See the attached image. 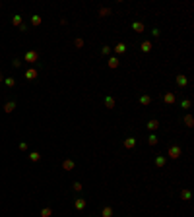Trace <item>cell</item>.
<instances>
[{
	"label": "cell",
	"mask_w": 194,
	"mask_h": 217,
	"mask_svg": "<svg viewBox=\"0 0 194 217\" xmlns=\"http://www.w3.org/2000/svg\"><path fill=\"white\" fill-rule=\"evenodd\" d=\"M23 58H25V62H29V64H35V62L39 60V52H37V51H27V52H25V56H23Z\"/></svg>",
	"instance_id": "6da1fadb"
},
{
	"label": "cell",
	"mask_w": 194,
	"mask_h": 217,
	"mask_svg": "<svg viewBox=\"0 0 194 217\" xmlns=\"http://www.w3.org/2000/svg\"><path fill=\"white\" fill-rule=\"evenodd\" d=\"M181 153H182V149L179 146H171L169 147V151H167V155L171 157V159H177V157H181Z\"/></svg>",
	"instance_id": "7a4b0ae2"
},
{
	"label": "cell",
	"mask_w": 194,
	"mask_h": 217,
	"mask_svg": "<svg viewBox=\"0 0 194 217\" xmlns=\"http://www.w3.org/2000/svg\"><path fill=\"white\" fill-rule=\"evenodd\" d=\"M165 163H167V157H165V155H157V157H155V167L161 169V167H165Z\"/></svg>",
	"instance_id": "3957f363"
},
{
	"label": "cell",
	"mask_w": 194,
	"mask_h": 217,
	"mask_svg": "<svg viewBox=\"0 0 194 217\" xmlns=\"http://www.w3.org/2000/svg\"><path fill=\"white\" fill-rule=\"evenodd\" d=\"M132 29H134L136 33H144V29H146V27H144L142 21H132Z\"/></svg>",
	"instance_id": "277c9868"
},
{
	"label": "cell",
	"mask_w": 194,
	"mask_h": 217,
	"mask_svg": "<svg viewBox=\"0 0 194 217\" xmlns=\"http://www.w3.org/2000/svg\"><path fill=\"white\" fill-rule=\"evenodd\" d=\"M74 207H76L78 211H82L85 207V200L84 198H78V200H74Z\"/></svg>",
	"instance_id": "5b68a950"
},
{
	"label": "cell",
	"mask_w": 194,
	"mask_h": 217,
	"mask_svg": "<svg viewBox=\"0 0 194 217\" xmlns=\"http://www.w3.org/2000/svg\"><path fill=\"white\" fill-rule=\"evenodd\" d=\"M124 147H126V149L136 147V138H132V136H130V138H126V140H124Z\"/></svg>",
	"instance_id": "8992f818"
},
{
	"label": "cell",
	"mask_w": 194,
	"mask_h": 217,
	"mask_svg": "<svg viewBox=\"0 0 194 217\" xmlns=\"http://www.w3.org/2000/svg\"><path fill=\"white\" fill-rule=\"evenodd\" d=\"M74 167H76V163H74L72 159H66L64 163H62V169H64V171H72Z\"/></svg>",
	"instance_id": "52a82bcc"
},
{
	"label": "cell",
	"mask_w": 194,
	"mask_h": 217,
	"mask_svg": "<svg viewBox=\"0 0 194 217\" xmlns=\"http://www.w3.org/2000/svg\"><path fill=\"white\" fill-rule=\"evenodd\" d=\"M163 101L167 103V105H173V103H175V93H171V91L165 93V95H163Z\"/></svg>",
	"instance_id": "ba28073f"
},
{
	"label": "cell",
	"mask_w": 194,
	"mask_h": 217,
	"mask_svg": "<svg viewBox=\"0 0 194 217\" xmlns=\"http://www.w3.org/2000/svg\"><path fill=\"white\" fill-rule=\"evenodd\" d=\"M157 128H159V122L155 120V118H151V120L148 122V130L149 132H153V130H157Z\"/></svg>",
	"instance_id": "9c48e42d"
},
{
	"label": "cell",
	"mask_w": 194,
	"mask_h": 217,
	"mask_svg": "<svg viewBox=\"0 0 194 217\" xmlns=\"http://www.w3.org/2000/svg\"><path fill=\"white\" fill-rule=\"evenodd\" d=\"M140 49H142V52H149L151 51V41H142Z\"/></svg>",
	"instance_id": "30bf717a"
},
{
	"label": "cell",
	"mask_w": 194,
	"mask_h": 217,
	"mask_svg": "<svg viewBox=\"0 0 194 217\" xmlns=\"http://www.w3.org/2000/svg\"><path fill=\"white\" fill-rule=\"evenodd\" d=\"M25 78H27V80H35V78H37V70H35V68L25 70Z\"/></svg>",
	"instance_id": "8fae6325"
},
{
	"label": "cell",
	"mask_w": 194,
	"mask_h": 217,
	"mask_svg": "<svg viewBox=\"0 0 194 217\" xmlns=\"http://www.w3.org/2000/svg\"><path fill=\"white\" fill-rule=\"evenodd\" d=\"M115 52L116 54H124V52H126V45H124V43H118V45L115 47Z\"/></svg>",
	"instance_id": "7c38bea8"
},
{
	"label": "cell",
	"mask_w": 194,
	"mask_h": 217,
	"mask_svg": "<svg viewBox=\"0 0 194 217\" xmlns=\"http://www.w3.org/2000/svg\"><path fill=\"white\" fill-rule=\"evenodd\" d=\"M188 83V80H186V76H177V85H181V87H184V85H186Z\"/></svg>",
	"instance_id": "4fadbf2b"
},
{
	"label": "cell",
	"mask_w": 194,
	"mask_h": 217,
	"mask_svg": "<svg viewBox=\"0 0 194 217\" xmlns=\"http://www.w3.org/2000/svg\"><path fill=\"white\" fill-rule=\"evenodd\" d=\"M101 215H103V217H113V207L105 205L103 209H101Z\"/></svg>",
	"instance_id": "5bb4252c"
},
{
	"label": "cell",
	"mask_w": 194,
	"mask_h": 217,
	"mask_svg": "<svg viewBox=\"0 0 194 217\" xmlns=\"http://www.w3.org/2000/svg\"><path fill=\"white\" fill-rule=\"evenodd\" d=\"M157 141H159V138H157L155 134H149L148 136V144H149V146H157Z\"/></svg>",
	"instance_id": "9a60e30c"
},
{
	"label": "cell",
	"mask_w": 194,
	"mask_h": 217,
	"mask_svg": "<svg viewBox=\"0 0 194 217\" xmlns=\"http://www.w3.org/2000/svg\"><path fill=\"white\" fill-rule=\"evenodd\" d=\"M149 103H151V97H149V95H142V97H140V105H144V107H148Z\"/></svg>",
	"instance_id": "2e32d148"
},
{
	"label": "cell",
	"mask_w": 194,
	"mask_h": 217,
	"mask_svg": "<svg viewBox=\"0 0 194 217\" xmlns=\"http://www.w3.org/2000/svg\"><path fill=\"white\" fill-rule=\"evenodd\" d=\"M105 107L107 108H115V99H113V97H105Z\"/></svg>",
	"instance_id": "e0dca14e"
},
{
	"label": "cell",
	"mask_w": 194,
	"mask_h": 217,
	"mask_svg": "<svg viewBox=\"0 0 194 217\" xmlns=\"http://www.w3.org/2000/svg\"><path fill=\"white\" fill-rule=\"evenodd\" d=\"M14 108H16V103L14 101H8L6 105H4V111H6V113H12Z\"/></svg>",
	"instance_id": "ac0fdd59"
},
{
	"label": "cell",
	"mask_w": 194,
	"mask_h": 217,
	"mask_svg": "<svg viewBox=\"0 0 194 217\" xmlns=\"http://www.w3.org/2000/svg\"><path fill=\"white\" fill-rule=\"evenodd\" d=\"M51 215H52L51 207H43V209H41V217H51Z\"/></svg>",
	"instance_id": "d6986e66"
},
{
	"label": "cell",
	"mask_w": 194,
	"mask_h": 217,
	"mask_svg": "<svg viewBox=\"0 0 194 217\" xmlns=\"http://www.w3.org/2000/svg\"><path fill=\"white\" fill-rule=\"evenodd\" d=\"M31 23H33V25H41V23H43V18H41V16H33Z\"/></svg>",
	"instance_id": "ffe728a7"
},
{
	"label": "cell",
	"mask_w": 194,
	"mask_h": 217,
	"mask_svg": "<svg viewBox=\"0 0 194 217\" xmlns=\"http://www.w3.org/2000/svg\"><path fill=\"white\" fill-rule=\"evenodd\" d=\"M109 66H111V68H118V58H116V56L109 58Z\"/></svg>",
	"instance_id": "44dd1931"
},
{
	"label": "cell",
	"mask_w": 194,
	"mask_h": 217,
	"mask_svg": "<svg viewBox=\"0 0 194 217\" xmlns=\"http://www.w3.org/2000/svg\"><path fill=\"white\" fill-rule=\"evenodd\" d=\"M2 82L6 83L8 87H14V85H16V80H14V78H6V80H2Z\"/></svg>",
	"instance_id": "7402d4cb"
},
{
	"label": "cell",
	"mask_w": 194,
	"mask_h": 217,
	"mask_svg": "<svg viewBox=\"0 0 194 217\" xmlns=\"http://www.w3.org/2000/svg\"><path fill=\"white\" fill-rule=\"evenodd\" d=\"M29 159H31V161H35V163H37V161L41 159V155H39L37 151H31V153H29Z\"/></svg>",
	"instance_id": "603a6c76"
},
{
	"label": "cell",
	"mask_w": 194,
	"mask_h": 217,
	"mask_svg": "<svg viewBox=\"0 0 194 217\" xmlns=\"http://www.w3.org/2000/svg\"><path fill=\"white\" fill-rule=\"evenodd\" d=\"M12 23H14V25H21V16H14V18H12Z\"/></svg>",
	"instance_id": "cb8c5ba5"
},
{
	"label": "cell",
	"mask_w": 194,
	"mask_h": 217,
	"mask_svg": "<svg viewBox=\"0 0 194 217\" xmlns=\"http://www.w3.org/2000/svg\"><path fill=\"white\" fill-rule=\"evenodd\" d=\"M184 122H186V126L190 128V126H192V122H194V118H192L190 115H188V116H184Z\"/></svg>",
	"instance_id": "d4e9b609"
},
{
	"label": "cell",
	"mask_w": 194,
	"mask_h": 217,
	"mask_svg": "<svg viewBox=\"0 0 194 217\" xmlns=\"http://www.w3.org/2000/svg\"><path fill=\"white\" fill-rule=\"evenodd\" d=\"M181 198H182V200H190V192H188V190H182V192H181Z\"/></svg>",
	"instance_id": "484cf974"
},
{
	"label": "cell",
	"mask_w": 194,
	"mask_h": 217,
	"mask_svg": "<svg viewBox=\"0 0 194 217\" xmlns=\"http://www.w3.org/2000/svg\"><path fill=\"white\" fill-rule=\"evenodd\" d=\"M190 105H192V103L188 101V99H184V101L181 103V108H190Z\"/></svg>",
	"instance_id": "4316f807"
},
{
	"label": "cell",
	"mask_w": 194,
	"mask_h": 217,
	"mask_svg": "<svg viewBox=\"0 0 194 217\" xmlns=\"http://www.w3.org/2000/svg\"><path fill=\"white\" fill-rule=\"evenodd\" d=\"M109 12H111L109 8H101V10H99V16H101V18H105V16H107Z\"/></svg>",
	"instance_id": "83f0119b"
},
{
	"label": "cell",
	"mask_w": 194,
	"mask_h": 217,
	"mask_svg": "<svg viewBox=\"0 0 194 217\" xmlns=\"http://www.w3.org/2000/svg\"><path fill=\"white\" fill-rule=\"evenodd\" d=\"M72 188H74V192H82V184H80V182H74Z\"/></svg>",
	"instance_id": "f1b7e54d"
},
{
	"label": "cell",
	"mask_w": 194,
	"mask_h": 217,
	"mask_svg": "<svg viewBox=\"0 0 194 217\" xmlns=\"http://www.w3.org/2000/svg\"><path fill=\"white\" fill-rule=\"evenodd\" d=\"M101 52H103V54H111V49H109V47H107V45H105L103 49H101Z\"/></svg>",
	"instance_id": "f546056e"
},
{
	"label": "cell",
	"mask_w": 194,
	"mask_h": 217,
	"mask_svg": "<svg viewBox=\"0 0 194 217\" xmlns=\"http://www.w3.org/2000/svg\"><path fill=\"white\" fill-rule=\"evenodd\" d=\"M82 45H84V41H82V39H76V47L78 49H82Z\"/></svg>",
	"instance_id": "4dcf8cb0"
},
{
	"label": "cell",
	"mask_w": 194,
	"mask_h": 217,
	"mask_svg": "<svg viewBox=\"0 0 194 217\" xmlns=\"http://www.w3.org/2000/svg\"><path fill=\"white\" fill-rule=\"evenodd\" d=\"M0 83H2V76H0Z\"/></svg>",
	"instance_id": "1f68e13d"
},
{
	"label": "cell",
	"mask_w": 194,
	"mask_h": 217,
	"mask_svg": "<svg viewBox=\"0 0 194 217\" xmlns=\"http://www.w3.org/2000/svg\"><path fill=\"white\" fill-rule=\"evenodd\" d=\"M0 6H2V4H0Z\"/></svg>",
	"instance_id": "d6a6232c"
}]
</instances>
